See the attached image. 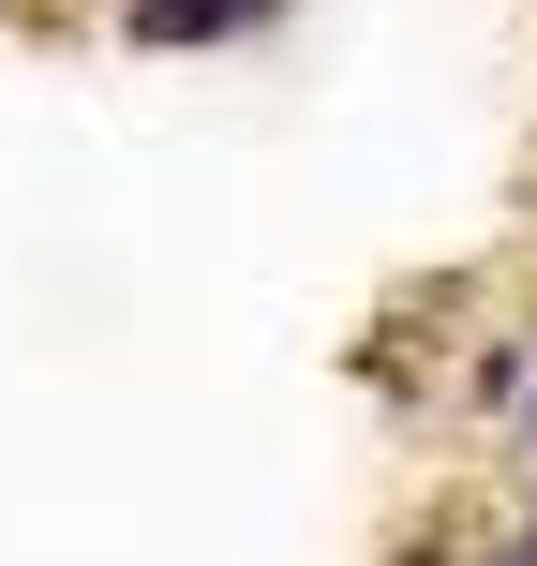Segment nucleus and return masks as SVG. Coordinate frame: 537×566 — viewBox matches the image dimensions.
Instances as JSON below:
<instances>
[{"mask_svg":"<svg viewBox=\"0 0 537 566\" xmlns=\"http://www.w3.org/2000/svg\"><path fill=\"white\" fill-rule=\"evenodd\" d=\"M120 45L179 60V45H239V30H225V0H120Z\"/></svg>","mask_w":537,"mask_h":566,"instance_id":"nucleus-1","label":"nucleus"},{"mask_svg":"<svg viewBox=\"0 0 537 566\" xmlns=\"http://www.w3.org/2000/svg\"><path fill=\"white\" fill-rule=\"evenodd\" d=\"M523 373H537V343H523V328H493L478 358H463V402H493V418H508V402H523Z\"/></svg>","mask_w":537,"mask_h":566,"instance_id":"nucleus-2","label":"nucleus"},{"mask_svg":"<svg viewBox=\"0 0 537 566\" xmlns=\"http://www.w3.org/2000/svg\"><path fill=\"white\" fill-rule=\"evenodd\" d=\"M283 15H299V0H225V30H239V45H255V30H283Z\"/></svg>","mask_w":537,"mask_h":566,"instance_id":"nucleus-3","label":"nucleus"},{"mask_svg":"<svg viewBox=\"0 0 537 566\" xmlns=\"http://www.w3.org/2000/svg\"><path fill=\"white\" fill-rule=\"evenodd\" d=\"M508 448H523V462H537V373H523V402H508Z\"/></svg>","mask_w":537,"mask_h":566,"instance_id":"nucleus-4","label":"nucleus"},{"mask_svg":"<svg viewBox=\"0 0 537 566\" xmlns=\"http://www.w3.org/2000/svg\"><path fill=\"white\" fill-rule=\"evenodd\" d=\"M508 566H537V522H508Z\"/></svg>","mask_w":537,"mask_h":566,"instance_id":"nucleus-5","label":"nucleus"}]
</instances>
